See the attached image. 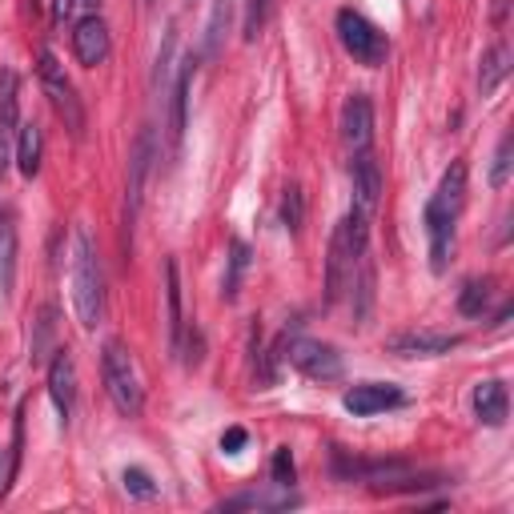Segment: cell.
<instances>
[{
  "label": "cell",
  "instance_id": "obj_21",
  "mask_svg": "<svg viewBox=\"0 0 514 514\" xmlns=\"http://www.w3.org/2000/svg\"><path fill=\"white\" fill-rule=\"evenodd\" d=\"M289 507H297V494H289V487H277L274 494L246 490L237 499H226L217 510H289Z\"/></svg>",
  "mask_w": 514,
  "mask_h": 514
},
{
  "label": "cell",
  "instance_id": "obj_17",
  "mask_svg": "<svg viewBox=\"0 0 514 514\" xmlns=\"http://www.w3.org/2000/svg\"><path fill=\"white\" fill-rule=\"evenodd\" d=\"M193 76H197V56H186L177 65V76H173V105H169V141L173 149L186 137V117H189V89H193Z\"/></svg>",
  "mask_w": 514,
  "mask_h": 514
},
{
  "label": "cell",
  "instance_id": "obj_9",
  "mask_svg": "<svg viewBox=\"0 0 514 514\" xmlns=\"http://www.w3.org/2000/svg\"><path fill=\"white\" fill-rule=\"evenodd\" d=\"M459 346H462L459 334H438V329H402V334L386 338V350L398 358H442L459 350Z\"/></svg>",
  "mask_w": 514,
  "mask_h": 514
},
{
  "label": "cell",
  "instance_id": "obj_20",
  "mask_svg": "<svg viewBox=\"0 0 514 514\" xmlns=\"http://www.w3.org/2000/svg\"><path fill=\"white\" fill-rule=\"evenodd\" d=\"M165 306H169V354H181V338H186V317H181V274L177 261H165Z\"/></svg>",
  "mask_w": 514,
  "mask_h": 514
},
{
  "label": "cell",
  "instance_id": "obj_27",
  "mask_svg": "<svg viewBox=\"0 0 514 514\" xmlns=\"http://www.w3.org/2000/svg\"><path fill=\"white\" fill-rule=\"evenodd\" d=\"M281 226L289 229V234H302L306 226V193L302 186H286V193H281Z\"/></svg>",
  "mask_w": 514,
  "mask_h": 514
},
{
  "label": "cell",
  "instance_id": "obj_32",
  "mask_svg": "<svg viewBox=\"0 0 514 514\" xmlns=\"http://www.w3.org/2000/svg\"><path fill=\"white\" fill-rule=\"evenodd\" d=\"M246 442H249V434L241 430V426H229V430L221 434V450H226V454H237Z\"/></svg>",
  "mask_w": 514,
  "mask_h": 514
},
{
  "label": "cell",
  "instance_id": "obj_1",
  "mask_svg": "<svg viewBox=\"0 0 514 514\" xmlns=\"http://www.w3.org/2000/svg\"><path fill=\"white\" fill-rule=\"evenodd\" d=\"M462 201H467V165L454 161L450 169L442 173L438 189L426 201V237H430V269L434 274H446L450 266V249H454V221L462 213Z\"/></svg>",
  "mask_w": 514,
  "mask_h": 514
},
{
  "label": "cell",
  "instance_id": "obj_19",
  "mask_svg": "<svg viewBox=\"0 0 514 514\" xmlns=\"http://www.w3.org/2000/svg\"><path fill=\"white\" fill-rule=\"evenodd\" d=\"M16 286V221L13 209L0 206V297H13Z\"/></svg>",
  "mask_w": 514,
  "mask_h": 514
},
{
  "label": "cell",
  "instance_id": "obj_11",
  "mask_svg": "<svg viewBox=\"0 0 514 514\" xmlns=\"http://www.w3.org/2000/svg\"><path fill=\"white\" fill-rule=\"evenodd\" d=\"M342 406L354 414V418H374V414H382V410L406 406V394L390 382H358L354 390H346Z\"/></svg>",
  "mask_w": 514,
  "mask_h": 514
},
{
  "label": "cell",
  "instance_id": "obj_10",
  "mask_svg": "<svg viewBox=\"0 0 514 514\" xmlns=\"http://www.w3.org/2000/svg\"><path fill=\"white\" fill-rule=\"evenodd\" d=\"M16 133H21V85L13 69H0V173L13 161Z\"/></svg>",
  "mask_w": 514,
  "mask_h": 514
},
{
  "label": "cell",
  "instance_id": "obj_30",
  "mask_svg": "<svg viewBox=\"0 0 514 514\" xmlns=\"http://www.w3.org/2000/svg\"><path fill=\"white\" fill-rule=\"evenodd\" d=\"M121 482H125V490H129L133 499H157V482H153L141 467H129L121 474Z\"/></svg>",
  "mask_w": 514,
  "mask_h": 514
},
{
  "label": "cell",
  "instance_id": "obj_29",
  "mask_svg": "<svg viewBox=\"0 0 514 514\" xmlns=\"http://www.w3.org/2000/svg\"><path fill=\"white\" fill-rule=\"evenodd\" d=\"M510 153H514V137L507 133V137L499 141V153H494V165H490V186H494V189H502V186L510 181V165H514Z\"/></svg>",
  "mask_w": 514,
  "mask_h": 514
},
{
  "label": "cell",
  "instance_id": "obj_25",
  "mask_svg": "<svg viewBox=\"0 0 514 514\" xmlns=\"http://www.w3.org/2000/svg\"><path fill=\"white\" fill-rule=\"evenodd\" d=\"M246 269H249V249H246V241H229V269H226V281H221V297H226V302H234V297H237Z\"/></svg>",
  "mask_w": 514,
  "mask_h": 514
},
{
  "label": "cell",
  "instance_id": "obj_2",
  "mask_svg": "<svg viewBox=\"0 0 514 514\" xmlns=\"http://www.w3.org/2000/svg\"><path fill=\"white\" fill-rule=\"evenodd\" d=\"M366 246H370V217L362 209H350L342 221L334 226L329 237V257H326V302L350 289V281L358 274V266L366 261Z\"/></svg>",
  "mask_w": 514,
  "mask_h": 514
},
{
  "label": "cell",
  "instance_id": "obj_23",
  "mask_svg": "<svg viewBox=\"0 0 514 514\" xmlns=\"http://www.w3.org/2000/svg\"><path fill=\"white\" fill-rule=\"evenodd\" d=\"M41 153H45L41 129H36L33 121L21 125V133H16V145H13V161H16V169H21L25 177H36V169H41Z\"/></svg>",
  "mask_w": 514,
  "mask_h": 514
},
{
  "label": "cell",
  "instance_id": "obj_5",
  "mask_svg": "<svg viewBox=\"0 0 514 514\" xmlns=\"http://www.w3.org/2000/svg\"><path fill=\"white\" fill-rule=\"evenodd\" d=\"M153 161H157V133H153V125H141L137 141H133V153H129V186H125V249H133V226H137L145 181H149Z\"/></svg>",
  "mask_w": 514,
  "mask_h": 514
},
{
  "label": "cell",
  "instance_id": "obj_14",
  "mask_svg": "<svg viewBox=\"0 0 514 514\" xmlns=\"http://www.w3.org/2000/svg\"><path fill=\"white\" fill-rule=\"evenodd\" d=\"M73 53L76 61L85 65V69H96V65L109 61V25L101 21V16H85V21H76L73 28Z\"/></svg>",
  "mask_w": 514,
  "mask_h": 514
},
{
  "label": "cell",
  "instance_id": "obj_8",
  "mask_svg": "<svg viewBox=\"0 0 514 514\" xmlns=\"http://www.w3.org/2000/svg\"><path fill=\"white\" fill-rule=\"evenodd\" d=\"M281 358H289V366L302 370L306 378H314V382H338L342 378V354L326 342H309V338H294L289 342V334H286Z\"/></svg>",
  "mask_w": 514,
  "mask_h": 514
},
{
  "label": "cell",
  "instance_id": "obj_7",
  "mask_svg": "<svg viewBox=\"0 0 514 514\" xmlns=\"http://www.w3.org/2000/svg\"><path fill=\"white\" fill-rule=\"evenodd\" d=\"M41 85H45V93H48V101H53V109H56V117L65 121V129L73 133V137H85V105H81V96H76L73 89V81L65 76V65L56 61L53 53H41Z\"/></svg>",
  "mask_w": 514,
  "mask_h": 514
},
{
  "label": "cell",
  "instance_id": "obj_6",
  "mask_svg": "<svg viewBox=\"0 0 514 514\" xmlns=\"http://www.w3.org/2000/svg\"><path fill=\"white\" fill-rule=\"evenodd\" d=\"M338 41L342 48L354 56L358 65H366V69H378V65L386 61V33L378 25H370L362 13H354V8H342L338 13Z\"/></svg>",
  "mask_w": 514,
  "mask_h": 514
},
{
  "label": "cell",
  "instance_id": "obj_34",
  "mask_svg": "<svg viewBox=\"0 0 514 514\" xmlns=\"http://www.w3.org/2000/svg\"><path fill=\"white\" fill-rule=\"evenodd\" d=\"M76 5H96V0H76Z\"/></svg>",
  "mask_w": 514,
  "mask_h": 514
},
{
  "label": "cell",
  "instance_id": "obj_4",
  "mask_svg": "<svg viewBox=\"0 0 514 514\" xmlns=\"http://www.w3.org/2000/svg\"><path fill=\"white\" fill-rule=\"evenodd\" d=\"M101 378H105V394L113 398V406H117L125 418H141L145 390H141L137 366H133V358L121 342H109L101 350Z\"/></svg>",
  "mask_w": 514,
  "mask_h": 514
},
{
  "label": "cell",
  "instance_id": "obj_16",
  "mask_svg": "<svg viewBox=\"0 0 514 514\" xmlns=\"http://www.w3.org/2000/svg\"><path fill=\"white\" fill-rule=\"evenodd\" d=\"M334 474L350 482H390L398 474H406L402 459H346V454H334Z\"/></svg>",
  "mask_w": 514,
  "mask_h": 514
},
{
  "label": "cell",
  "instance_id": "obj_13",
  "mask_svg": "<svg viewBox=\"0 0 514 514\" xmlns=\"http://www.w3.org/2000/svg\"><path fill=\"white\" fill-rule=\"evenodd\" d=\"M350 186H354V209H362L366 217L378 209L382 197V165L374 161V153H350Z\"/></svg>",
  "mask_w": 514,
  "mask_h": 514
},
{
  "label": "cell",
  "instance_id": "obj_12",
  "mask_svg": "<svg viewBox=\"0 0 514 514\" xmlns=\"http://www.w3.org/2000/svg\"><path fill=\"white\" fill-rule=\"evenodd\" d=\"M342 141L350 153H366L374 141V101L366 93L346 96L342 105Z\"/></svg>",
  "mask_w": 514,
  "mask_h": 514
},
{
  "label": "cell",
  "instance_id": "obj_24",
  "mask_svg": "<svg viewBox=\"0 0 514 514\" xmlns=\"http://www.w3.org/2000/svg\"><path fill=\"white\" fill-rule=\"evenodd\" d=\"M229 16H234V0H213L209 8V25H206V56H221V45H226L229 33Z\"/></svg>",
  "mask_w": 514,
  "mask_h": 514
},
{
  "label": "cell",
  "instance_id": "obj_3",
  "mask_svg": "<svg viewBox=\"0 0 514 514\" xmlns=\"http://www.w3.org/2000/svg\"><path fill=\"white\" fill-rule=\"evenodd\" d=\"M73 309L85 329H96L105 317V269L85 226L73 229Z\"/></svg>",
  "mask_w": 514,
  "mask_h": 514
},
{
  "label": "cell",
  "instance_id": "obj_15",
  "mask_svg": "<svg viewBox=\"0 0 514 514\" xmlns=\"http://www.w3.org/2000/svg\"><path fill=\"white\" fill-rule=\"evenodd\" d=\"M48 394H53V406L61 414V422L73 418L76 406V366L69 350H53V362H48Z\"/></svg>",
  "mask_w": 514,
  "mask_h": 514
},
{
  "label": "cell",
  "instance_id": "obj_22",
  "mask_svg": "<svg viewBox=\"0 0 514 514\" xmlns=\"http://www.w3.org/2000/svg\"><path fill=\"white\" fill-rule=\"evenodd\" d=\"M507 73H510V45L507 41H494L487 53H482V69H479L482 96H490L494 89H499V85L507 81Z\"/></svg>",
  "mask_w": 514,
  "mask_h": 514
},
{
  "label": "cell",
  "instance_id": "obj_26",
  "mask_svg": "<svg viewBox=\"0 0 514 514\" xmlns=\"http://www.w3.org/2000/svg\"><path fill=\"white\" fill-rule=\"evenodd\" d=\"M487 306H490V281L487 277L467 281L462 294H459V314L462 317H482V314H487Z\"/></svg>",
  "mask_w": 514,
  "mask_h": 514
},
{
  "label": "cell",
  "instance_id": "obj_33",
  "mask_svg": "<svg viewBox=\"0 0 514 514\" xmlns=\"http://www.w3.org/2000/svg\"><path fill=\"white\" fill-rule=\"evenodd\" d=\"M73 8H76V0H56V21H65Z\"/></svg>",
  "mask_w": 514,
  "mask_h": 514
},
{
  "label": "cell",
  "instance_id": "obj_31",
  "mask_svg": "<svg viewBox=\"0 0 514 514\" xmlns=\"http://www.w3.org/2000/svg\"><path fill=\"white\" fill-rule=\"evenodd\" d=\"M274 487H294L297 470H294V454H289V446H277L274 450Z\"/></svg>",
  "mask_w": 514,
  "mask_h": 514
},
{
  "label": "cell",
  "instance_id": "obj_18",
  "mask_svg": "<svg viewBox=\"0 0 514 514\" xmlns=\"http://www.w3.org/2000/svg\"><path fill=\"white\" fill-rule=\"evenodd\" d=\"M474 414H479L482 426H502L510 414V398H507V386L499 378H487V382L474 386Z\"/></svg>",
  "mask_w": 514,
  "mask_h": 514
},
{
  "label": "cell",
  "instance_id": "obj_28",
  "mask_svg": "<svg viewBox=\"0 0 514 514\" xmlns=\"http://www.w3.org/2000/svg\"><path fill=\"white\" fill-rule=\"evenodd\" d=\"M269 13H274V0H249L246 5V25H241V36L246 41H257L261 28H266Z\"/></svg>",
  "mask_w": 514,
  "mask_h": 514
}]
</instances>
